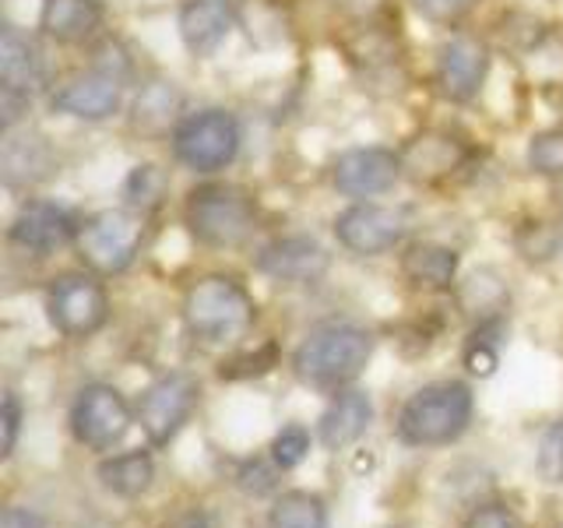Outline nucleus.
Wrapping results in <instances>:
<instances>
[{"label":"nucleus","instance_id":"f257e3e1","mask_svg":"<svg viewBox=\"0 0 563 528\" xmlns=\"http://www.w3.org/2000/svg\"><path fill=\"white\" fill-rule=\"evenodd\" d=\"M369 360H374V334L352 321H328L317 324L296 345L292 370L310 387L342 392V387H349L363 374Z\"/></svg>","mask_w":563,"mask_h":528},{"label":"nucleus","instance_id":"f03ea898","mask_svg":"<svg viewBox=\"0 0 563 528\" xmlns=\"http://www.w3.org/2000/svg\"><path fill=\"white\" fill-rule=\"evenodd\" d=\"M184 328L201 345H236L257 321V304L243 282L229 275H205L184 293Z\"/></svg>","mask_w":563,"mask_h":528},{"label":"nucleus","instance_id":"7ed1b4c3","mask_svg":"<svg viewBox=\"0 0 563 528\" xmlns=\"http://www.w3.org/2000/svg\"><path fill=\"white\" fill-rule=\"evenodd\" d=\"M472 413L475 398L465 381H433L401 405L395 433L409 448H444L468 430Z\"/></svg>","mask_w":563,"mask_h":528},{"label":"nucleus","instance_id":"20e7f679","mask_svg":"<svg viewBox=\"0 0 563 528\" xmlns=\"http://www.w3.org/2000/svg\"><path fill=\"white\" fill-rule=\"evenodd\" d=\"M184 226L211 251H236L257 233V201L236 184H201L184 201Z\"/></svg>","mask_w":563,"mask_h":528},{"label":"nucleus","instance_id":"39448f33","mask_svg":"<svg viewBox=\"0 0 563 528\" xmlns=\"http://www.w3.org/2000/svg\"><path fill=\"white\" fill-rule=\"evenodd\" d=\"M240 145H243L240 120L236 113L222 110V106H201V110L184 113L169 134L173 158L198 176H211L233 166Z\"/></svg>","mask_w":563,"mask_h":528},{"label":"nucleus","instance_id":"423d86ee","mask_svg":"<svg viewBox=\"0 0 563 528\" xmlns=\"http://www.w3.org/2000/svg\"><path fill=\"white\" fill-rule=\"evenodd\" d=\"M141 243H145V216L134 208H102L88 216L78 229V254L99 275L128 272Z\"/></svg>","mask_w":563,"mask_h":528},{"label":"nucleus","instance_id":"0eeeda50","mask_svg":"<svg viewBox=\"0 0 563 528\" xmlns=\"http://www.w3.org/2000/svg\"><path fill=\"white\" fill-rule=\"evenodd\" d=\"M46 88V61L40 43L18 25L0 32V120L4 131L18 128V120L32 106V99Z\"/></svg>","mask_w":563,"mask_h":528},{"label":"nucleus","instance_id":"6e6552de","mask_svg":"<svg viewBox=\"0 0 563 528\" xmlns=\"http://www.w3.org/2000/svg\"><path fill=\"white\" fill-rule=\"evenodd\" d=\"M46 314L49 324L57 328L64 339H92L96 331L110 321V296L96 275L67 272L49 282L46 289Z\"/></svg>","mask_w":563,"mask_h":528},{"label":"nucleus","instance_id":"1a4fd4ad","mask_svg":"<svg viewBox=\"0 0 563 528\" xmlns=\"http://www.w3.org/2000/svg\"><path fill=\"white\" fill-rule=\"evenodd\" d=\"M198 398H201V387L190 374H184V370L155 377L134 405L137 427L145 430L148 444L152 448L173 444L176 433H180L184 422L190 419V413L198 409Z\"/></svg>","mask_w":563,"mask_h":528},{"label":"nucleus","instance_id":"9d476101","mask_svg":"<svg viewBox=\"0 0 563 528\" xmlns=\"http://www.w3.org/2000/svg\"><path fill=\"white\" fill-rule=\"evenodd\" d=\"M123 92H128V75H120L110 64H92L88 70L67 75L49 92V106L70 120L102 123L123 110Z\"/></svg>","mask_w":563,"mask_h":528},{"label":"nucleus","instance_id":"9b49d317","mask_svg":"<svg viewBox=\"0 0 563 528\" xmlns=\"http://www.w3.org/2000/svg\"><path fill=\"white\" fill-rule=\"evenodd\" d=\"M137 416L131 413L113 384H85L75 405H70V433L88 451H110L128 437L131 422Z\"/></svg>","mask_w":563,"mask_h":528},{"label":"nucleus","instance_id":"f8f14e48","mask_svg":"<svg viewBox=\"0 0 563 528\" xmlns=\"http://www.w3.org/2000/svg\"><path fill=\"white\" fill-rule=\"evenodd\" d=\"M334 240L356 257H380L405 240L409 233V216L401 208L377 205V201H352L331 222Z\"/></svg>","mask_w":563,"mask_h":528},{"label":"nucleus","instance_id":"ddd939ff","mask_svg":"<svg viewBox=\"0 0 563 528\" xmlns=\"http://www.w3.org/2000/svg\"><path fill=\"white\" fill-rule=\"evenodd\" d=\"M489 46L479 35H451L448 43H440L437 61H433V81L437 92L448 102H472L483 92L489 78Z\"/></svg>","mask_w":563,"mask_h":528},{"label":"nucleus","instance_id":"4468645a","mask_svg":"<svg viewBox=\"0 0 563 528\" xmlns=\"http://www.w3.org/2000/svg\"><path fill=\"white\" fill-rule=\"evenodd\" d=\"M78 229H81V222L70 216L64 205L29 198V201L18 205L14 219L8 226V240L25 254L49 257V254L64 251L67 243H75Z\"/></svg>","mask_w":563,"mask_h":528},{"label":"nucleus","instance_id":"2eb2a0df","mask_svg":"<svg viewBox=\"0 0 563 528\" xmlns=\"http://www.w3.org/2000/svg\"><path fill=\"white\" fill-rule=\"evenodd\" d=\"M401 176V155L384 145L349 148L331 163V187L349 201H369L387 194Z\"/></svg>","mask_w":563,"mask_h":528},{"label":"nucleus","instance_id":"dca6fc26","mask_svg":"<svg viewBox=\"0 0 563 528\" xmlns=\"http://www.w3.org/2000/svg\"><path fill=\"white\" fill-rule=\"evenodd\" d=\"M331 268V254L313 237L292 233L264 243L257 251V272L278 286H317Z\"/></svg>","mask_w":563,"mask_h":528},{"label":"nucleus","instance_id":"f3484780","mask_svg":"<svg viewBox=\"0 0 563 528\" xmlns=\"http://www.w3.org/2000/svg\"><path fill=\"white\" fill-rule=\"evenodd\" d=\"M57 173V152L49 138L32 128L4 131V148H0V176L8 190H29L46 184Z\"/></svg>","mask_w":563,"mask_h":528},{"label":"nucleus","instance_id":"a211bd4d","mask_svg":"<svg viewBox=\"0 0 563 528\" xmlns=\"http://www.w3.org/2000/svg\"><path fill=\"white\" fill-rule=\"evenodd\" d=\"M176 25H180V40L190 57H211L236 25V4L233 0H184Z\"/></svg>","mask_w":563,"mask_h":528},{"label":"nucleus","instance_id":"6ab92c4d","mask_svg":"<svg viewBox=\"0 0 563 528\" xmlns=\"http://www.w3.org/2000/svg\"><path fill=\"white\" fill-rule=\"evenodd\" d=\"M398 155H401V176H412L416 184L448 180V176L462 169L468 158L462 141L444 131H427L412 138Z\"/></svg>","mask_w":563,"mask_h":528},{"label":"nucleus","instance_id":"aec40b11","mask_svg":"<svg viewBox=\"0 0 563 528\" xmlns=\"http://www.w3.org/2000/svg\"><path fill=\"white\" fill-rule=\"evenodd\" d=\"M369 419H374V402H369V395L356 392V387H342V392H334V398L328 402L321 419H317V437H321V444L328 451H345L369 430Z\"/></svg>","mask_w":563,"mask_h":528},{"label":"nucleus","instance_id":"412c9836","mask_svg":"<svg viewBox=\"0 0 563 528\" xmlns=\"http://www.w3.org/2000/svg\"><path fill=\"white\" fill-rule=\"evenodd\" d=\"M102 22H106L102 0H43L40 8L43 35L64 46L88 43L92 35H99Z\"/></svg>","mask_w":563,"mask_h":528},{"label":"nucleus","instance_id":"4be33fe9","mask_svg":"<svg viewBox=\"0 0 563 528\" xmlns=\"http://www.w3.org/2000/svg\"><path fill=\"white\" fill-rule=\"evenodd\" d=\"M457 268H462V257L448 243H412L401 254V278L419 293H451Z\"/></svg>","mask_w":563,"mask_h":528},{"label":"nucleus","instance_id":"5701e85b","mask_svg":"<svg viewBox=\"0 0 563 528\" xmlns=\"http://www.w3.org/2000/svg\"><path fill=\"white\" fill-rule=\"evenodd\" d=\"M184 117V96L176 92L173 81L155 78L141 85V92L131 106V123L141 134H173V128Z\"/></svg>","mask_w":563,"mask_h":528},{"label":"nucleus","instance_id":"b1692460","mask_svg":"<svg viewBox=\"0 0 563 528\" xmlns=\"http://www.w3.org/2000/svg\"><path fill=\"white\" fill-rule=\"evenodd\" d=\"M99 483L123 501H137L145 497L155 483V462L148 451H123L113 458H102L99 462Z\"/></svg>","mask_w":563,"mask_h":528},{"label":"nucleus","instance_id":"393cba45","mask_svg":"<svg viewBox=\"0 0 563 528\" xmlns=\"http://www.w3.org/2000/svg\"><path fill=\"white\" fill-rule=\"evenodd\" d=\"M342 50L349 64L360 67L363 75H380V70H391L398 64V40L384 25L369 22V18L349 35Z\"/></svg>","mask_w":563,"mask_h":528},{"label":"nucleus","instance_id":"a878e982","mask_svg":"<svg viewBox=\"0 0 563 528\" xmlns=\"http://www.w3.org/2000/svg\"><path fill=\"white\" fill-rule=\"evenodd\" d=\"M268 528H331L324 501L310 490H286L268 507Z\"/></svg>","mask_w":563,"mask_h":528},{"label":"nucleus","instance_id":"bb28decb","mask_svg":"<svg viewBox=\"0 0 563 528\" xmlns=\"http://www.w3.org/2000/svg\"><path fill=\"white\" fill-rule=\"evenodd\" d=\"M166 194H169V176L155 163L134 166L128 173V180H123V201H128V208L141 211V216H148V211H155L158 205H163Z\"/></svg>","mask_w":563,"mask_h":528},{"label":"nucleus","instance_id":"cd10ccee","mask_svg":"<svg viewBox=\"0 0 563 528\" xmlns=\"http://www.w3.org/2000/svg\"><path fill=\"white\" fill-rule=\"evenodd\" d=\"M525 163L536 176H545V180H563V131H539L528 138L525 148Z\"/></svg>","mask_w":563,"mask_h":528},{"label":"nucleus","instance_id":"c85d7f7f","mask_svg":"<svg viewBox=\"0 0 563 528\" xmlns=\"http://www.w3.org/2000/svg\"><path fill=\"white\" fill-rule=\"evenodd\" d=\"M500 328V317L497 321H479V331L472 334L468 345H465V366L468 374L475 377H489L493 370L500 363V352H497V339H493V331Z\"/></svg>","mask_w":563,"mask_h":528},{"label":"nucleus","instance_id":"c756f323","mask_svg":"<svg viewBox=\"0 0 563 528\" xmlns=\"http://www.w3.org/2000/svg\"><path fill=\"white\" fill-rule=\"evenodd\" d=\"M468 299H475L472 314H479V321H497V314L504 310L507 289H504L500 282L493 278L489 272H483V275H472V278L465 282L462 304H468Z\"/></svg>","mask_w":563,"mask_h":528},{"label":"nucleus","instance_id":"7c9ffc66","mask_svg":"<svg viewBox=\"0 0 563 528\" xmlns=\"http://www.w3.org/2000/svg\"><path fill=\"white\" fill-rule=\"evenodd\" d=\"M536 469L542 475V483L563 486V416L542 430L539 451H536Z\"/></svg>","mask_w":563,"mask_h":528},{"label":"nucleus","instance_id":"2f4dec72","mask_svg":"<svg viewBox=\"0 0 563 528\" xmlns=\"http://www.w3.org/2000/svg\"><path fill=\"white\" fill-rule=\"evenodd\" d=\"M563 243V233L560 226H550V222H528L518 229V251L525 261H550L556 257Z\"/></svg>","mask_w":563,"mask_h":528},{"label":"nucleus","instance_id":"473e14b6","mask_svg":"<svg viewBox=\"0 0 563 528\" xmlns=\"http://www.w3.org/2000/svg\"><path fill=\"white\" fill-rule=\"evenodd\" d=\"M307 454H310V433H307V427H299V422H289V427H282L275 433V440H272V462L282 472L296 469Z\"/></svg>","mask_w":563,"mask_h":528},{"label":"nucleus","instance_id":"72a5a7b5","mask_svg":"<svg viewBox=\"0 0 563 528\" xmlns=\"http://www.w3.org/2000/svg\"><path fill=\"white\" fill-rule=\"evenodd\" d=\"M462 528H525L521 515L510 504L489 501L468 510V518L462 521Z\"/></svg>","mask_w":563,"mask_h":528},{"label":"nucleus","instance_id":"f704fd0d","mask_svg":"<svg viewBox=\"0 0 563 528\" xmlns=\"http://www.w3.org/2000/svg\"><path fill=\"white\" fill-rule=\"evenodd\" d=\"M419 18H427L433 25H457L475 8V0H409Z\"/></svg>","mask_w":563,"mask_h":528},{"label":"nucleus","instance_id":"c9c22d12","mask_svg":"<svg viewBox=\"0 0 563 528\" xmlns=\"http://www.w3.org/2000/svg\"><path fill=\"white\" fill-rule=\"evenodd\" d=\"M236 366H243L236 377H251V374H268V370L275 366V345H264L261 352H254V356H233L229 363H222V370L219 374L222 377H229L233 374Z\"/></svg>","mask_w":563,"mask_h":528},{"label":"nucleus","instance_id":"e433bc0d","mask_svg":"<svg viewBox=\"0 0 563 528\" xmlns=\"http://www.w3.org/2000/svg\"><path fill=\"white\" fill-rule=\"evenodd\" d=\"M0 422H4V444H0V454L11 458L14 444H18V430H22V402H18L14 392H4V416H0Z\"/></svg>","mask_w":563,"mask_h":528},{"label":"nucleus","instance_id":"4c0bfd02","mask_svg":"<svg viewBox=\"0 0 563 528\" xmlns=\"http://www.w3.org/2000/svg\"><path fill=\"white\" fill-rule=\"evenodd\" d=\"M0 528H46V521L35 515L32 507H8L4 510V521Z\"/></svg>","mask_w":563,"mask_h":528},{"label":"nucleus","instance_id":"58836bf2","mask_svg":"<svg viewBox=\"0 0 563 528\" xmlns=\"http://www.w3.org/2000/svg\"><path fill=\"white\" fill-rule=\"evenodd\" d=\"M163 528H208V515L201 507H184L163 521Z\"/></svg>","mask_w":563,"mask_h":528},{"label":"nucleus","instance_id":"ea45409f","mask_svg":"<svg viewBox=\"0 0 563 528\" xmlns=\"http://www.w3.org/2000/svg\"><path fill=\"white\" fill-rule=\"evenodd\" d=\"M334 4H342L345 11H352V14H363V18H369L374 14L384 0H334Z\"/></svg>","mask_w":563,"mask_h":528}]
</instances>
